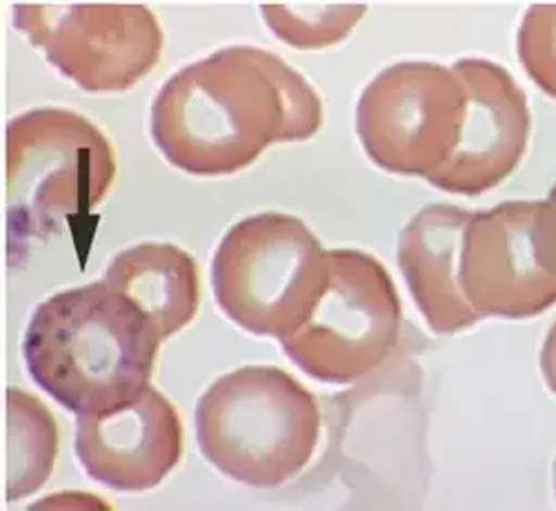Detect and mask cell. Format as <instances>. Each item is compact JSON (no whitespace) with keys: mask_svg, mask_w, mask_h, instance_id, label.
<instances>
[{"mask_svg":"<svg viewBox=\"0 0 556 511\" xmlns=\"http://www.w3.org/2000/svg\"><path fill=\"white\" fill-rule=\"evenodd\" d=\"M323 103L281 56L231 44L172 74L152 103V141L192 176L250 167L276 143H301L320 129Z\"/></svg>","mask_w":556,"mask_h":511,"instance_id":"cell-1","label":"cell"},{"mask_svg":"<svg viewBox=\"0 0 556 511\" xmlns=\"http://www.w3.org/2000/svg\"><path fill=\"white\" fill-rule=\"evenodd\" d=\"M161 345L150 318L97 281L34 309L23 358L31 381L80 416L114 409L148 389Z\"/></svg>","mask_w":556,"mask_h":511,"instance_id":"cell-2","label":"cell"},{"mask_svg":"<svg viewBox=\"0 0 556 511\" xmlns=\"http://www.w3.org/2000/svg\"><path fill=\"white\" fill-rule=\"evenodd\" d=\"M116 180L110 138L78 112L36 107L14 116L5 131L8 254L18 267L36 243L85 220Z\"/></svg>","mask_w":556,"mask_h":511,"instance_id":"cell-3","label":"cell"},{"mask_svg":"<svg viewBox=\"0 0 556 511\" xmlns=\"http://www.w3.org/2000/svg\"><path fill=\"white\" fill-rule=\"evenodd\" d=\"M194 425L212 468L241 485L274 489L296 478L312 460L320 407L286 369L245 365L203 392Z\"/></svg>","mask_w":556,"mask_h":511,"instance_id":"cell-4","label":"cell"},{"mask_svg":"<svg viewBox=\"0 0 556 511\" xmlns=\"http://www.w3.org/2000/svg\"><path fill=\"white\" fill-rule=\"evenodd\" d=\"M328 271V252L301 218L263 212L225 231L212 258V290L241 330L281 343L312 314Z\"/></svg>","mask_w":556,"mask_h":511,"instance_id":"cell-5","label":"cell"},{"mask_svg":"<svg viewBox=\"0 0 556 511\" xmlns=\"http://www.w3.org/2000/svg\"><path fill=\"white\" fill-rule=\"evenodd\" d=\"M328 283L283 354L318 383L348 385L396 347L403 309L388 267L361 250H328Z\"/></svg>","mask_w":556,"mask_h":511,"instance_id":"cell-6","label":"cell"},{"mask_svg":"<svg viewBox=\"0 0 556 511\" xmlns=\"http://www.w3.org/2000/svg\"><path fill=\"white\" fill-rule=\"evenodd\" d=\"M466 110V85L452 67L401 61L361 91L356 136L367 158L383 171L428 178L454 154Z\"/></svg>","mask_w":556,"mask_h":511,"instance_id":"cell-7","label":"cell"},{"mask_svg":"<svg viewBox=\"0 0 556 511\" xmlns=\"http://www.w3.org/2000/svg\"><path fill=\"white\" fill-rule=\"evenodd\" d=\"M460 288L485 318L523 320L556 305V203L507 201L472 212L460 252Z\"/></svg>","mask_w":556,"mask_h":511,"instance_id":"cell-8","label":"cell"},{"mask_svg":"<svg viewBox=\"0 0 556 511\" xmlns=\"http://www.w3.org/2000/svg\"><path fill=\"white\" fill-rule=\"evenodd\" d=\"M14 27L89 94H121L161 61L165 34L146 5H14Z\"/></svg>","mask_w":556,"mask_h":511,"instance_id":"cell-9","label":"cell"},{"mask_svg":"<svg viewBox=\"0 0 556 511\" xmlns=\"http://www.w3.org/2000/svg\"><path fill=\"white\" fill-rule=\"evenodd\" d=\"M454 74L466 85L468 110L450 161L428 176L432 188L481 196L521 165L532 131V112L515 76L490 59H458Z\"/></svg>","mask_w":556,"mask_h":511,"instance_id":"cell-10","label":"cell"},{"mask_svg":"<svg viewBox=\"0 0 556 511\" xmlns=\"http://www.w3.org/2000/svg\"><path fill=\"white\" fill-rule=\"evenodd\" d=\"M74 447L87 478L114 491L159 487L182 458V423L156 387L99 413L76 416Z\"/></svg>","mask_w":556,"mask_h":511,"instance_id":"cell-11","label":"cell"},{"mask_svg":"<svg viewBox=\"0 0 556 511\" xmlns=\"http://www.w3.org/2000/svg\"><path fill=\"white\" fill-rule=\"evenodd\" d=\"M470 216L463 207L434 203L399 234V269L434 334H458L483 320L460 288V252Z\"/></svg>","mask_w":556,"mask_h":511,"instance_id":"cell-12","label":"cell"},{"mask_svg":"<svg viewBox=\"0 0 556 511\" xmlns=\"http://www.w3.org/2000/svg\"><path fill=\"white\" fill-rule=\"evenodd\" d=\"M103 281L141 309L163 341L188 328L201 307L199 265L172 243H141L118 252Z\"/></svg>","mask_w":556,"mask_h":511,"instance_id":"cell-13","label":"cell"},{"mask_svg":"<svg viewBox=\"0 0 556 511\" xmlns=\"http://www.w3.org/2000/svg\"><path fill=\"white\" fill-rule=\"evenodd\" d=\"M59 425L34 394L8 389V502L36 494L54 472Z\"/></svg>","mask_w":556,"mask_h":511,"instance_id":"cell-14","label":"cell"},{"mask_svg":"<svg viewBox=\"0 0 556 511\" xmlns=\"http://www.w3.org/2000/svg\"><path fill=\"white\" fill-rule=\"evenodd\" d=\"M365 14L367 5L358 3L261 5L267 29L294 50H326L343 42Z\"/></svg>","mask_w":556,"mask_h":511,"instance_id":"cell-15","label":"cell"},{"mask_svg":"<svg viewBox=\"0 0 556 511\" xmlns=\"http://www.w3.org/2000/svg\"><path fill=\"white\" fill-rule=\"evenodd\" d=\"M517 54L530 80L556 101V5L526 10L517 31Z\"/></svg>","mask_w":556,"mask_h":511,"instance_id":"cell-16","label":"cell"},{"mask_svg":"<svg viewBox=\"0 0 556 511\" xmlns=\"http://www.w3.org/2000/svg\"><path fill=\"white\" fill-rule=\"evenodd\" d=\"M539 367H541V376L545 381V387L556 396V322L552 324L545 341H543Z\"/></svg>","mask_w":556,"mask_h":511,"instance_id":"cell-17","label":"cell"},{"mask_svg":"<svg viewBox=\"0 0 556 511\" xmlns=\"http://www.w3.org/2000/svg\"><path fill=\"white\" fill-rule=\"evenodd\" d=\"M547 201H552V203H556V184H554V188L549 190V194H547Z\"/></svg>","mask_w":556,"mask_h":511,"instance_id":"cell-18","label":"cell"},{"mask_svg":"<svg viewBox=\"0 0 556 511\" xmlns=\"http://www.w3.org/2000/svg\"><path fill=\"white\" fill-rule=\"evenodd\" d=\"M554 496H556V460H554Z\"/></svg>","mask_w":556,"mask_h":511,"instance_id":"cell-19","label":"cell"}]
</instances>
